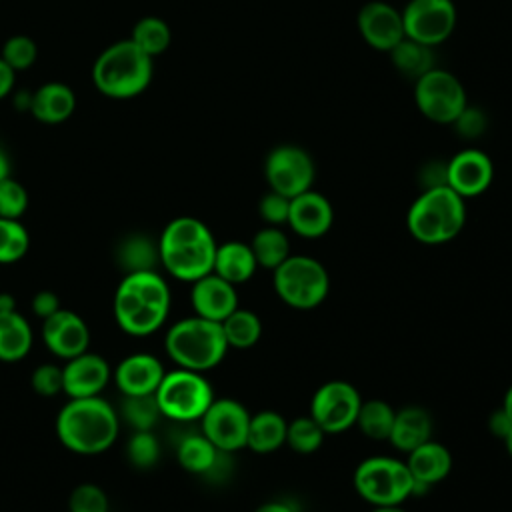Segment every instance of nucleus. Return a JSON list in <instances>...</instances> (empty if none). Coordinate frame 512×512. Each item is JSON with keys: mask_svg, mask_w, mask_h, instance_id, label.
Returning <instances> with one entry per match:
<instances>
[{"mask_svg": "<svg viewBox=\"0 0 512 512\" xmlns=\"http://www.w3.org/2000/svg\"><path fill=\"white\" fill-rule=\"evenodd\" d=\"M216 240L208 226L192 216L168 222L160 236V262L178 280L196 282L214 268Z\"/></svg>", "mask_w": 512, "mask_h": 512, "instance_id": "f257e3e1", "label": "nucleus"}, {"mask_svg": "<svg viewBox=\"0 0 512 512\" xmlns=\"http://www.w3.org/2000/svg\"><path fill=\"white\" fill-rule=\"evenodd\" d=\"M60 442L78 454L104 452L118 436V416L100 396L72 398L56 418Z\"/></svg>", "mask_w": 512, "mask_h": 512, "instance_id": "f03ea898", "label": "nucleus"}, {"mask_svg": "<svg viewBox=\"0 0 512 512\" xmlns=\"http://www.w3.org/2000/svg\"><path fill=\"white\" fill-rule=\"evenodd\" d=\"M152 60L130 38L106 46L92 64V82L108 98L126 100L142 94L152 80Z\"/></svg>", "mask_w": 512, "mask_h": 512, "instance_id": "7ed1b4c3", "label": "nucleus"}, {"mask_svg": "<svg viewBox=\"0 0 512 512\" xmlns=\"http://www.w3.org/2000/svg\"><path fill=\"white\" fill-rule=\"evenodd\" d=\"M466 224V204L450 186L422 190L410 204L406 226L412 238L422 244H446L454 240Z\"/></svg>", "mask_w": 512, "mask_h": 512, "instance_id": "20e7f679", "label": "nucleus"}, {"mask_svg": "<svg viewBox=\"0 0 512 512\" xmlns=\"http://www.w3.org/2000/svg\"><path fill=\"white\" fill-rule=\"evenodd\" d=\"M228 350L222 324L190 316L176 322L166 334L168 356L186 370L204 372L218 366Z\"/></svg>", "mask_w": 512, "mask_h": 512, "instance_id": "39448f33", "label": "nucleus"}, {"mask_svg": "<svg viewBox=\"0 0 512 512\" xmlns=\"http://www.w3.org/2000/svg\"><path fill=\"white\" fill-rule=\"evenodd\" d=\"M272 284L276 296L296 310H312L320 306L330 292V276L324 264L304 254H290L278 268H274Z\"/></svg>", "mask_w": 512, "mask_h": 512, "instance_id": "423d86ee", "label": "nucleus"}, {"mask_svg": "<svg viewBox=\"0 0 512 512\" xmlns=\"http://www.w3.org/2000/svg\"><path fill=\"white\" fill-rule=\"evenodd\" d=\"M354 490L372 506H398L414 494V478L406 460L370 456L354 470Z\"/></svg>", "mask_w": 512, "mask_h": 512, "instance_id": "0eeeda50", "label": "nucleus"}, {"mask_svg": "<svg viewBox=\"0 0 512 512\" xmlns=\"http://www.w3.org/2000/svg\"><path fill=\"white\" fill-rule=\"evenodd\" d=\"M156 400L162 416L176 422H192L200 420L208 410L214 400V392L202 372L178 368L164 374L156 388Z\"/></svg>", "mask_w": 512, "mask_h": 512, "instance_id": "6e6552de", "label": "nucleus"}, {"mask_svg": "<svg viewBox=\"0 0 512 512\" xmlns=\"http://www.w3.org/2000/svg\"><path fill=\"white\" fill-rule=\"evenodd\" d=\"M414 102L420 114L436 124H452L468 106L458 76L438 66L414 80Z\"/></svg>", "mask_w": 512, "mask_h": 512, "instance_id": "1a4fd4ad", "label": "nucleus"}, {"mask_svg": "<svg viewBox=\"0 0 512 512\" xmlns=\"http://www.w3.org/2000/svg\"><path fill=\"white\" fill-rule=\"evenodd\" d=\"M264 178L270 190L294 198L312 188L316 166L312 156L298 144H278L264 160Z\"/></svg>", "mask_w": 512, "mask_h": 512, "instance_id": "9d476101", "label": "nucleus"}, {"mask_svg": "<svg viewBox=\"0 0 512 512\" xmlns=\"http://www.w3.org/2000/svg\"><path fill=\"white\" fill-rule=\"evenodd\" d=\"M402 22L406 38L434 48L452 36L458 22L456 4L452 0H408Z\"/></svg>", "mask_w": 512, "mask_h": 512, "instance_id": "9b49d317", "label": "nucleus"}, {"mask_svg": "<svg viewBox=\"0 0 512 512\" xmlns=\"http://www.w3.org/2000/svg\"><path fill=\"white\" fill-rule=\"evenodd\" d=\"M360 404V392L350 382L330 380L314 392L310 416L326 434H340L356 424Z\"/></svg>", "mask_w": 512, "mask_h": 512, "instance_id": "f8f14e48", "label": "nucleus"}, {"mask_svg": "<svg viewBox=\"0 0 512 512\" xmlns=\"http://www.w3.org/2000/svg\"><path fill=\"white\" fill-rule=\"evenodd\" d=\"M250 412L232 398H214L200 418V432L222 452L246 448Z\"/></svg>", "mask_w": 512, "mask_h": 512, "instance_id": "ddd939ff", "label": "nucleus"}, {"mask_svg": "<svg viewBox=\"0 0 512 512\" xmlns=\"http://www.w3.org/2000/svg\"><path fill=\"white\" fill-rule=\"evenodd\" d=\"M356 26L362 40L380 52H390L404 38L402 10L384 0L366 2L358 10Z\"/></svg>", "mask_w": 512, "mask_h": 512, "instance_id": "4468645a", "label": "nucleus"}, {"mask_svg": "<svg viewBox=\"0 0 512 512\" xmlns=\"http://www.w3.org/2000/svg\"><path fill=\"white\" fill-rule=\"evenodd\" d=\"M494 178L490 156L478 148H464L446 162V186L464 200L484 194Z\"/></svg>", "mask_w": 512, "mask_h": 512, "instance_id": "2eb2a0df", "label": "nucleus"}, {"mask_svg": "<svg viewBox=\"0 0 512 512\" xmlns=\"http://www.w3.org/2000/svg\"><path fill=\"white\" fill-rule=\"evenodd\" d=\"M334 222V208L330 200L316 192L306 190L294 198H290V212H288V226L302 238L314 240L328 234Z\"/></svg>", "mask_w": 512, "mask_h": 512, "instance_id": "dca6fc26", "label": "nucleus"}, {"mask_svg": "<svg viewBox=\"0 0 512 512\" xmlns=\"http://www.w3.org/2000/svg\"><path fill=\"white\" fill-rule=\"evenodd\" d=\"M42 338H44V344L56 356L70 360L86 352L90 342V332L78 314L60 308L58 312H54L44 320Z\"/></svg>", "mask_w": 512, "mask_h": 512, "instance_id": "f3484780", "label": "nucleus"}, {"mask_svg": "<svg viewBox=\"0 0 512 512\" xmlns=\"http://www.w3.org/2000/svg\"><path fill=\"white\" fill-rule=\"evenodd\" d=\"M192 308L196 316L222 322L238 308V294L236 286L220 278L218 274L210 272L196 282H192Z\"/></svg>", "mask_w": 512, "mask_h": 512, "instance_id": "a211bd4d", "label": "nucleus"}, {"mask_svg": "<svg viewBox=\"0 0 512 512\" xmlns=\"http://www.w3.org/2000/svg\"><path fill=\"white\" fill-rule=\"evenodd\" d=\"M406 466L414 478V494H424L430 486L438 484L450 474L452 454L444 444L428 440L408 452Z\"/></svg>", "mask_w": 512, "mask_h": 512, "instance_id": "6ab92c4d", "label": "nucleus"}, {"mask_svg": "<svg viewBox=\"0 0 512 512\" xmlns=\"http://www.w3.org/2000/svg\"><path fill=\"white\" fill-rule=\"evenodd\" d=\"M64 372V392L70 398L98 396L110 378V368L106 360L98 354H78L66 362Z\"/></svg>", "mask_w": 512, "mask_h": 512, "instance_id": "aec40b11", "label": "nucleus"}, {"mask_svg": "<svg viewBox=\"0 0 512 512\" xmlns=\"http://www.w3.org/2000/svg\"><path fill=\"white\" fill-rule=\"evenodd\" d=\"M160 360L152 354H132L124 358L116 368V384L124 396L154 394L164 378Z\"/></svg>", "mask_w": 512, "mask_h": 512, "instance_id": "412c9836", "label": "nucleus"}, {"mask_svg": "<svg viewBox=\"0 0 512 512\" xmlns=\"http://www.w3.org/2000/svg\"><path fill=\"white\" fill-rule=\"evenodd\" d=\"M432 416L422 406H404L396 410L388 442L400 452H412L420 444L432 440Z\"/></svg>", "mask_w": 512, "mask_h": 512, "instance_id": "4be33fe9", "label": "nucleus"}, {"mask_svg": "<svg viewBox=\"0 0 512 512\" xmlns=\"http://www.w3.org/2000/svg\"><path fill=\"white\" fill-rule=\"evenodd\" d=\"M76 108V96L70 86L62 82H46L32 96L28 110L38 122L60 124L72 116Z\"/></svg>", "mask_w": 512, "mask_h": 512, "instance_id": "5701e85b", "label": "nucleus"}, {"mask_svg": "<svg viewBox=\"0 0 512 512\" xmlns=\"http://www.w3.org/2000/svg\"><path fill=\"white\" fill-rule=\"evenodd\" d=\"M258 264L254 258V252L250 244L240 242V240H230L220 246H216V256H214V268L212 272L224 278L226 282L238 286L250 280L256 272Z\"/></svg>", "mask_w": 512, "mask_h": 512, "instance_id": "b1692460", "label": "nucleus"}, {"mask_svg": "<svg viewBox=\"0 0 512 512\" xmlns=\"http://www.w3.org/2000/svg\"><path fill=\"white\" fill-rule=\"evenodd\" d=\"M288 422L274 410H262L250 416L246 446L258 454H270L286 444Z\"/></svg>", "mask_w": 512, "mask_h": 512, "instance_id": "393cba45", "label": "nucleus"}, {"mask_svg": "<svg viewBox=\"0 0 512 512\" xmlns=\"http://www.w3.org/2000/svg\"><path fill=\"white\" fill-rule=\"evenodd\" d=\"M32 346V330L16 310L0 312V360H22Z\"/></svg>", "mask_w": 512, "mask_h": 512, "instance_id": "a878e982", "label": "nucleus"}, {"mask_svg": "<svg viewBox=\"0 0 512 512\" xmlns=\"http://www.w3.org/2000/svg\"><path fill=\"white\" fill-rule=\"evenodd\" d=\"M222 450H218L202 432L188 434L178 442L176 458L180 466L192 474L208 476L216 466Z\"/></svg>", "mask_w": 512, "mask_h": 512, "instance_id": "bb28decb", "label": "nucleus"}, {"mask_svg": "<svg viewBox=\"0 0 512 512\" xmlns=\"http://www.w3.org/2000/svg\"><path fill=\"white\" fill-rule=\"evenodd\" d=\"M390 62L392 66L410 80L420 78L428 70L434 68V52L430 46H424L416 40L402 38L390 52Z\"/></svg>", "mask_w": 512, "mask_h": 512, "instance_id": "cd10ccee", "label": "nucleus"}, {"mask_svg": "<svg viewBox=\"0 0 512 512\" xmlns=\"http://www.w3.org/2000/svg\"><path fill=\"white\" fill-rule=\"evenodd\" d=\"M250 248L254 252L256 264L266 270L278 268L290 256V240L280 226L260 228L252 238Z\"/></svg>", "mask_w": 512, "mask_h": 512, "instance_id": "c85d7f7f", "label": "nucleus"}, {"mask_svg": "<svg viewBox=\"0 0 512 512\" xmlns=\"http://www.w3.org/2000/svg\"><path fill=\"white\" fill-rule=\"evenodd\" d=\"M220 324H222V332H224V338L228 342V348L248 350L262 336L260 316L252 310H246V308H236Z\"/></svg>", "mask_w": 512, "mask_h": 512, "instance_id": "c756f323", "label": "nucleus"}, {"mask_svg": "<svg viewBox=\"0 0 512 512\" xmlns=\"http://www.w3.org/2000/svg\"><path fill=\"white\" fill-rule=\"evenodd\" d=\"M118 264L130 274V272H144L154 270L156 262L160 260L158 246L142 234H132L124 238L116 250Z\"/></svg>", "mask_w": 512, "mask_h": 512, "instance_id": "7c9ffc66", "label": "nucleus"}, {"mask_svg": "<svg viewBox=\"0 0 512 512\" xmlns=\"http://www.w3.org/2000/svg\"><path fill=\"white\" fill-rule=\"evenodd\" d=\"M396 410L384 400H362L356 424L358 430L370 440H388Z\"/></svg>", "mask_w": 512, "mask_h": 512, "instance_id": "2f4dec72", "label": "nucleus"}, {"mask_svg": "<svg viewBox=\"0 0 512 512\" xmlns=\"http://www.w3.org/2000/svg\"><path fill=\"white\" fill-rule=\"evenodd\" d=\"M130 40L150 58L164 54L172 42L170 26L158 16H144L140 18L130 34Z\"/></svg>", "mask_w": 512, "mask_h": 512, "instance_id": "473e14b6", "label": "nucleus"}, {"mask_svg": "<svg viewBox=\"0 0 512 512\" xmlns=\"http://www.w3.org/2000/svg\"><path fill=\"white\" fill-rule=\"evenodd\" d=\"M128 288H132L142 302L150 306H158L164 310H170V288L164 282L160 274L154 270H144V272H130L122 280Z\"/></svg>", "mask_w": 512, "mask_h": 512, "instance_id": "72a5a7b5", "label": "nucleus"}, {"mask_svg": "<svg viewBox=\"0 0 512 512\" xmlns=\"http://www.w3.org/2000/svg\"><path fill=\"white\" fill-rule=\"evenodd\" d=\"M324 436L326 432L310 414L294 418L292 422H288V428H286V444L298 454L316 452L322 446Z\"/></svg>", "mask_w": 512, "mask_h": 512, "instance_id": "f704fd0d", "label": "nucleus"}, {"mask_svg": "<svg viewBox=\"0 0 512 512\" xmlns=\"http://www.w3.org/2000/svg\"><path fill=\"white\" fill-rule=\"evenodd\" d=\"M122 414L130 422V426L138 430H152L158 418L162 416L156 392L154 394H134V396H124L122 402Z\"/></svg>", "mask_w": 512, "mask_h": 512, "instance_id": "c9c22d12", "label": "nucleus"}, {"mask_svg": "<svg viewBox=\"0 0 512 512\" xmlns=\"http://www.w3.org/2000/svg\"><path fill=\"white\" fill-rule=\"evenodd\" d=\"M30 238L26 228L12 218H0V262H16L28 250Z\"/></svg>", "mask_w": 512, "mask_h": 512, "instance_id": "e433bc0d", "label": "nucleus"}, {"mask_svg": "<svg viewBox=\"0 0 512 512\" xmlns=\"http://www.w3.org/2000/svg\"><path fill=\"white\" fill-rule=\"evenodd\" d=\"M166 316H168V310L158 308V306H150V304H142L134 312L118 318L116 322L128 334L146 336V334L156 332L164 324Z\"/></svg>", "mask_w": 512, "mask_h": 512, "instance_id": "4c0bfd02", "label": "nucleus"}, {"mask_svg": "<svg viewBox=\"0 0 512 512\" xmlns=\"http://www.w3.org/2000/svg\"><path fill=\"white\" fill-rule=\"evenodd\" d=\"M38 56V46L36 42L26 36V34H16L10 36L4 46H2V54L0 58L14 70V72H22L28 70Z\"/></svg>", "mask_w": 512, "mask_h": 512, "instance_id": "58836bf2", "label": "nucleus"}, {"mask_svg": "<svg viewBox=\"0 0 512 512\" xmlns=\"http://www.w3.org/2000/svg\"><path fill=\"white\" fill-rule=\"evenodd\" d=\"M28 206L26 188L12 176L0 180V218L18 220Z\"/></svg>", "mask_w": 512, "mask_h": 512, "instance_id": "ea45409f", "label": "nucleus"}, {"mask_svg": "<svg viewBox=\"0 0 512 512\" xmlns=\"http://www.w3.org/2000/svg\"><path fill=\"white\" fill-rule=\"evenodd\" d=\"M128 458L138 468H150L160 456V446L152 430H138L128 442Z\"/></svg>", "mask_w": 512, "mask_h": 512, "instance_id": "a19ab883", "label": "nucleus"}, {"mask_svg": "<svg viewBox=\"0 0 512 512\" xmlns=\"http://www.w3.org/2000/svg\"><path fill=\"white\" fill-rule=\"evenodd\" d=\"M70 512H108V498L96 484H80L70 494Z\"/></svg>", "mask_w": 512, "mask_h": 512, "instance_id": "79ce46f5", "label": "nucleus"}, {"mask_svg": "<svg viewBox=\"0 0 512 512\" xmlns=\"http://www.w3.org/2000/svg\"><path fill=\"white\" fill-rule=\"evenodd\" d=\"M288 212H290V198H286L274 190H268L258 202V214L268 226L286 224Z\"/></svg>", "mask_w": 512, "mask_h": 512, "instance_id": "37998d69", "label": "nucleus"}, {"mask_svg": "<svg viewBox=\"0 0 512 512\" xmlns=\"http://www.w3.org/2000/svg\"><path fill=\"white\" fill-rule=\"evenodd\" d=\"M32 388L40 396H56L64 390V372L56 364H42L32 374Z\"/></svg>", "mask_w": 512, "mask_h": 512, "instance_id": "c03bdc74", "label": "nucleus"}, {"mask_svg": "<svg viewBox=\"0 0 512 512\" xmlns=\"http://www.w3.org/2000/svg\"><path fill=\"white\" fill-rule=\"evenodd\" d=\"M486 114L480 110V108H474V106H466L462 110V114L452 122L456 126V132L462 136V138H478L484 130H486Z\"/></svg>", "mask_w": 512, "mask_h": 512, "instance_id": "a18cd8bd", "label": "nucleus"}, {"mask_svg": "<svg viewBox=\"0 0 512 512\" xmlns=\"http://www.w3.org/2000/svg\"><path fill=\"white\" fill-rule=\"evenodd\" d=\"M32 310L36 316H40L42 320H46L48 316H52L54 312L60 310V300L54 292L42 290L32 298Z\"/></svg>", "mask_w": 512, "mask_h": 512, "instance_id": "49530a36", "label": "nucleus"}, {"mask_svg": "<svg viewBox=\"0 0 512 512\" xmlns=\"http://www.w3.org/2000/svg\"><path fill=\"white\" fill-rule=\"evenodd\" d=\"M488 428H490V432H492L496 438L504 440V438L510 434V430H512V416L500 406L498 410H494V412L490 414V418H488Z\"/></svg>", "mask_w": 512, "mask_h": 512, "instance_id": "de8ad7c7", "label": "nucleus"}, {"mask_svg": "<svg viewBox=\"0 0 512 512\" xmlns=\"http://www.w3.org/2000/svg\"><path fill=\"white\" fill-rule=\"evenodd\" d=\"M14 78H16V72L0 58V100L12 92Z\"/></svg>", "mask_w": 512, "mask_h": 512, "instance_id": "09e8293b", "label": "nucleus"}, {"mask_svg": "<svg viewBox=\"0 0 512 512\" xmlns=\"http://www.w3.org/2000/svg\"><path fill=\"white\" fill-rule=\"evenodd\" d=\"M254 512H298V508L288 500H270L260 504Z\"/></svg>", "mask_w": 512, "mask_h": 512, "instance_id": "8fccbe9b", "label": "nucleus"}, {"mask_svg": "<svg viewBox=\"0 0 512 512\" xmlns=\"http://www.w3.org/2000/svg\"><path fill=\"white\" fill-rule=\"evenodd\" d=\"M10 176V158L6 154V150L0 146V180Z\"/></svg>", "mask_w": 512, "mask_h": 512, "instance_id": "3c124183", "label": "nucleus"}, {"mask_svg": "<svg viewBox=\"0 0 512 512\" xmlns=\"http://www.w3.org/2000/svg\"><path fill=\"white\" fill-rule=\"evenodd\" d=\"M16 310V302L10 294H0V312H10Z\"/></svg>", "mask_w": 512, "mask_h": 512, "instance_id": "603ef678", "label": "nucleus"}, {"mask_svg": "<svg viewBox=\"0 0 512 512\" xmlns=\"http://www.w3.org/2000/svg\"><path fill=\"white\" fill-rule=\"evenodd\" d=\"M502 408L512 416V386L506 390L504 394V402H502Z\"/></svg>", "mask_w": 512, "mask_h": 512, "instance_id": "864d4df0", "label": "nucleus"}, {"mask_svg": "<svg viewBox=\"0 0 512 512\" xmlns=\"http://www.w3.org/2000/svg\"><path fill=\"white\" fill-rule=\"evenodd\" d=\"M370 512H406V510L402 508V504H398V506H374Z\"/></svg>", "mask_w": 512, "mask_h": 512, "instance_id": "5fc2aeb1", "label": "nucleus"}, {"mask_svg": "<svg viewBox=\"0 0 512 512\" xmlns=\"http://www.w3.org/2000/svg\"><path fill=\"white\" fill-rule=\"evenodd\" d=\"M504 446H506V450H508V454H510V458H512V430H510V434L504 438Z\"/></svg>", "mask_w": 512, "mask_h": 512, "instance_id": "6e6d98bb", "label": "nucleus"}]
</instances>
